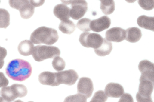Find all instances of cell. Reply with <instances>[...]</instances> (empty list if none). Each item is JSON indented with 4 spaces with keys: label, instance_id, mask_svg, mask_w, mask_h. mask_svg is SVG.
<instances>
[{
    "label": "cell",
    "instance_id": "cell-15",
    "mask_svg": "<svg viewBox=\"0 0 154 102\" xmlns=\"http://www.w3.org/2000/svg\"><path fill=\"white\" fill-rule=\"evenodd\" d=\"M70 8L66 5L63 4H60L54 7L53 13L57 18L63 21L70 18Z\"/></svg>",
    "mask_w": 154,
    "mask_h": 102
},
{
    "label": "cell",
    "instance_id": "cell-3",
    "mask_svg": "<svg viewBox=\"0 0 154 102\" xmlns=\"http://www.w3.org/2000/svg\"><path fill=\"white\" fill-rule=\"evenodd\" d=\"M60 54V49L56 47L38 45L34 47L32 55L35 61L40 62L47 59L53 58L59 56Z\"/></svg>",
    "mask_w": 154,
    "mask_h": 102
},
{
    "label": "cell",
    "instance_id": "cell-18",
    "mask_svg": "<svg viewBox=\"0 0 154 102\" xmlns=\"http://www.w3.org/2000/svg\"><path fill=\"white\" fill-rule=\"evenodd\" d=\"M154 17L141 15L137 19V23L140 27L154 31Z\"/></svg>",
    "mask_w": 154,
    "mask_h": 102
},
{
    "label": "cell",
    "instance_id": "cell-16",
    "mask_svg": "<svg viewBox=\"0 0 154 102\" xmlns=\"http://www.w3.org/2000/svg\"><path fill=\"white\" fill-rule=\"evenodd\" d=\"M125 39L131 43H136L141 38L142 34L140 30L137 27H129L126 29Z\"/></svg>",
    "mask_w": 154,
    "mask_h": 102
},
{
    "label": "cell",
    "instance_id": "cell-10",
    "mask_svg": "<svg viewBox=\"0 0 154 102\" xmlns=\"http://www.w3.org/2000/svg\"><path fill=\"white\" fill-rule=\"evenodd\" d=\"M105 37L108 41L116 42H121L125 39L126 31L120 27H112L106 31Z\"/></svg>",
    "mask_w": 154,
    "mask_h": 102
},
{
    "label": "cell",
    "instance_id": "cell-11",
    "mask_svg": "<svg viewBox=\"0 0 154 102\" xmlns=\"http://www.w3.org/2000/svg\"><path fill=\"white\" fill-rule=\"evenodd\" d=\"M111 24L110 19L108 16H104L91 21L90 27L93 31L100 32L108 28Z\"/></svg>",
    "mask_w": 154,
    "mask_h": 102
},
{
    "label": "cell",
    "instance_id": "cell-24",
    "mask_svg": "<svg viewBox=\"0 0 154 102\" xmlns=\"http://www.w3.org/2000/svg\"><path fill=\"white\" fill-rule=\"evenodd\" d=\"M52 64L54 69L57 71H61L64 69L66 65L64 60L58 56L54 58Z\"/></svg>",
    "mask_w": 154,
    "mask_h": 102
},
{
    "label": "cell",
    "instance_id": "cell-20",
    "mask_svg": "<svg viewBox=\"0 0 154 102\" xmlns=\"http://www.w3.org/2000/svg\"><path fill=\"white\" fill-rule=\"evenodd\" d=\"M154 64L147 60L141 61L139 63L138 68L141 74H154Z\"/></svg>",
    "mask_w": 154,
    "mask_h": 102
},
{
    "label": "cell",
    "instance_id": "cell-1",
    "mask_svg": "<svg viewBox=\"0 0 154 102\" xmlns=\"http://www.w3.org/2000/svg\"><path fill=\"white\" fill-rule=\"evenodd\" d=\"M32 68L27 61L21 59L11 60L8 64L5 69L8 76L13 80L23 81L31 75Z\"/></svg>",
    "mask_w": 154,
    "mask_h": 102
},
{
    "label": "cell",
    "instance_id": "cell-28",
    "mask_svg": "<svg viewBox=\"0 0 154 102\" xmlns=\"http://www.w3.org/2000/svg\"><path fill=\"white\" fill-rule=\"evenodd\" d=\"M87 98L83 95L78 93L66 98L65 102H86Z\"/></svg>",
    "mask_w": 154,
    "mask_h": 102
},
{
    "label": "cell",
    "instance_id": "cell-17",
    "mask_svg": "<svg viewBox=\"0 0 154 102\" xmlns=\"http://www.w3.org/2000/svg\"><path fill=\"white\" fill-rule=\"evenodd\" d=\"M34 45L29 40H25L21 41L19 44L18 50L22 55L28 56L32 54Z\"/></svg>",
    "mask_w": 154,
    "mask_h": 102
},
{
    "label": "cell",
    "instance_id": "cell-8",
    "mask_svg": "<svg viewBox=\"0 0 154 102\" xmlns=\"http://www.w3.org/2000/svg\"><path fill=\"white\" fill-rule=\"evenodd\" d=\"M56 76L59 85L64 84L69 86L74 84L79 78L76 72L72 69L56 72Z\"/></svg>",
    "mask_w": 154,
    "mask_h": 102
},
{
    "label": "cell",
    "instance_id": "cell-32",
    "mask_svg": "<svg viewBox=\"0 0 154 102\" xmlns=\"http://www.w3.org/2000/svg\"><path fill=\"white\" fill-rule=\"evenodd\" d=\"M30 1L32 5L34 7H37L41 6L42 5L44 2V0H39V1H35V0H30Z\"/></svg>",
    "mask_w": 154,
    "mask_h": 102
},
{
    "label": "cell",
    "instance_id": "cell-9",
    "mask_svg": "<svg viewBox=\"0 0 154 102\" xmlns=\"http://www.w3.org/2000/svg\"><path fill=\"white\" fill-rule=\"evenodd\" d=\"M94 89L93 82L90 78L82 77L80 78L77 85L78 93L88 98L91 96Z\"/></svg>",
    "mask_w": 154,
    "mask_h": 102
},
{
    "label": "cell",
    "instance_id": "cell-21",
    "mask_svg": "<svg viewBox=\"0 0 154 102\" xmlns=\"http://www.w3.org/2000/svg\"><path fill=\"white\" fill-rule=\"evenodd\" d=\"M59 29L63 33L70 34L75 30V26L72 21L68 19L60 22Z\"/></svg>",
    "mask_w": 154,
    "mask_h": 102
},
{
    "label": "cell",
    "instance_id": "cell-23",
    "mask_svg": "<svg viewBox=\"0 0 154 102\" xmlns=\"http://www.w3.org/2000/svg\"><path fill=\"white\" fill-rule=\"evenodd\" d=\"M10 16L6 10L0 8V28H6L10 24Z\"/></svg>",
    "mask_w": 154,
    "mask_h": 102
},
{
    "label": "cell",
    "instance_id": "cell-12",
    "mask_svg": "<svg viewBox=\"0 0 154 102\" xmlns=\"http://www.w3.org/2000/svg\"><path fill=\"white\" fill-rule=\"evenodd\" d=\"M104 92L108 97L119 98L124 93V91L123 86L120 84L110 82L106 86Z\"/></svg>",
    "mask_w": 154,
    "mask_h": 102
},
{
    "label": "cell",
    "instance_id": "cell-14",
    "mask_svg": "<svg viewBox=\"0 0 154 102\" xmlns=\"http://www.w3.org/2000/svg\"><path fill=\"white\" fill-rule=\"evenodd\" d=\"M0 92V101L11 102L19 97L17 92L12 85L2 88Z\"/></svg>",
    "mask_w": 154,
    "mask_h": 102
},
{
    "label": "cell",
    "instance_id": "cell-25",
    "mask_svg": "<svg viewBox=\"0 0 154 102\" xmlns=\"http://www.w3.org/2000/svg\"><path fill=\"white\" fill-rule=\"evenodd\" d=\"M91 20L84 18L79 20L76 24L77 27L83 32H88L91 30L90 27Z\"/></svg>",
    "mask_w": 154,
    "mask_h": 102
},
{
    "label": "cell",
    "instance_id": "cell-33",
    "mask_svg": "<svg viewBox=\"0 0 154 102\" xmlns=\"http://www.w3.org/2000/svg\"></svg>",
    "mask_w": 154,
    "mask_h": 102
},
{
    "label": "cell",
    "instance_id": "cell-6",
    "mask_svg": "<svg viewBox=\"0 0 154 102\" xmlns=\"http://www.w3.org/2000/svg\"><path fill=\"white\" fill-rule=\"evenodd\" d=\"M10 6L18 10L21 17L24 19L31 18L34 12V7L30 0H9Z\"/></svg>",
    "mask_w": 154,
    "mask_h": 102
},
{
    "label": "cell",
    "instance_id": "cell-30",
    "mask_svg": "<svg viewBox=\"0 0 154 102\" xmlns=\"http://www.w3.org/2000/svg\"><path fill=\"white\" fill-rule=\"evenodd\" d=\"M119 100V102H133V98L131 95L128 93L123 94Z\"/></svg>",
    "mask_w": 154,
    "mask_h": 102
},
{
    "label": "cell",
    "instance_id": "cell-27",
    "mask_svg": "<svg viewBox=\"0 0 154 102\" xmlns=\"http://www.w3.org/2000/svg\"><path fill=\"white\" fill-rule=\"evenodd\" d=\"M138 2L140 6L146 10H150L154 8V0H139Z\"/></svg>",
    "mask_w": 154,
    "mask_h": 102
},
{
    "label": "cell",
    "instance_id": "cell-7",
    "mask_svg": "<svg viewBox=\"0 0 154 102\" xmlns=\"http://www.w3.org/2000/svg\"><path fill=\"white\" fill-rule=\"evenodd\" d=\"M79 41L82 46L94 49L98 48L101 46L103 38L98 33L85 32L81 34Z\"/></svg>",
    "mask_w": 154,
    "mask_h": 102
},
{
    "label": "cell",
    "instance_id": "cell-26",
    "mask_svg": "<svg viewBox=\"0 0 154 102\" xmlns=\"http://www.w3.org/2000/svg\"><path fill=\"white\" fill-rule=\"evenodd\" d=\"M108 97L104 91L99 90L96 92L92 97L91 102H104L106 101Z\"/></svg>",
    "mask_w": 154,
    "mask_h": 102
},
{
    "label": "cell",
    "instance_id": "cell-31",
    "mask_svg": "<svg viewBox=\"0 0 154 102\" xmlns=\"http://www.w3.org/2000/svg\"><path fill=\"white\" fill-rule=\"evenodd\" d=\"M9 84V81L5 76L4 74L0 72V88L7 86Z\"/></svg>",
    "mask_w": 154,
    "mask_h": 102
},
{
    "label": "cell",
    "instance_id": "cell-29",
    "mask_svg": "<svg viewBox=\"0 0 154 102\" xmlns=\"http://www.w3.org/2000/svg\"><path fill=\"white\" fill-rule=\"evenodd\" d=\"M7 55L6 50L0 46V69L3 67L4 61V59Z\"/></svg>",
    "mask_w": 154,
    "mask_h": 102
},
{
    "label": "cell",
    "instance_id": "cell-22",
    "mask_svg": "<svg viewBox=\"0 0 154 102\" xmlns=\"http://www.w3.org/2000/svg\"><path fill=\"white\" fill-rule=\"evenodd\" d=\"M100 9L103 13L106 15L112 14L115 10V4L112 0H101Z\"/></svg>",
    "mask_w": 154,
    "mask_h": 102
},
{
    "label": "cell",
    "instance_id": "cell-19",
    "mask_svg": "<svg viewBox=\"0 0 154 102\" xmlns=\"http://www.w3.org/2000/svg\"><path fill=\"white\" fill-rule=\"evenodd\" d=\"M112 49V43L103 38V41L101 46L97 49H94L95 53L100 56H105L110 54Z\"/></svg>",
    "mask_w": 154,
    "mask_h": 102
},
{
    "label": "cell",
    "instance_id": "cell-2",
    "mask_svg": "<svg viewBox=\"0 0 154 102\" xmlns=\"http://www.w3.org/2000/svg\"><path fill=\"white\" fill-rule=\"evenodd\" d=\"M59 36L57 31L55 29L41 26L35 29L31 34L30 40L36 44H44L51 45L58 40Z\"/></svg>",
    "mask_w": 154,
    "mask_h": 102
},
{
    "label": "cell",
    "instance_id": "cell-13",
    "mask_svg": "<svg viewBox=\"0 0 154 102\" xmlns=\"http://www.w3.org/2000/svg\"><path fill=\"white\" fill-rule=\"evenodd\" d=\"M38 79L40 83L44 85L52 86L59 85L57 81L56 72H43L39 75Z\"/></svg>",
    "mask_w": 154,
    "mask_h": 102
},
{
    "label": "cell",
    "instance_id": "cell-4",
    "mask_svg": "<svg viewBox=\"0 0 154 102\" xmlns=\"http://www.w3.org/2000/svg\"><path fill=\"white\" fill-rule=\"evenodd\" d=\"M138 91L136 95L138 102H152L151 94L154 89V81L147 79H139Z\"/></svg>",
    "mask_w": 154,
    "mask_h": 102
},
{
    "label": "cell",
    "instance_id": "cell-5",
    "mask_svg": "<svg viewBox=\"0 0 154 102\" xmlns=\"http://www.w3.org/2000/svg\"><path fill=\"white\" fill-rule=\"evenodd\" d=\"M64 4H71L70 15L73 19L78 20L84 16L88 10V3L85 0L61 1Z\"/></svg>",
    "mask_w": 154,
    "mask_h": 102
}]
</instances>
